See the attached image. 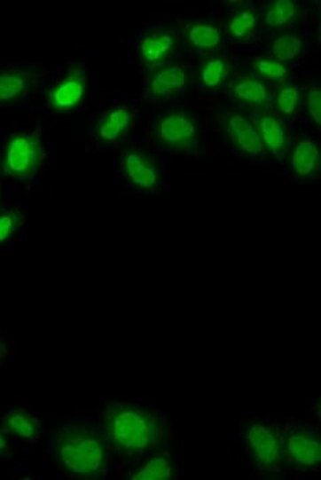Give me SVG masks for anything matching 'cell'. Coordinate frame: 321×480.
Returning <instances> with one entry per match:
<instances>
[{
    "label": "cell",
    "mask_w": 321,
    "mask_h": 480,
    "mask_svg": "<svg viewBox=\"0 0 321 480\" xmlns=\"http://www.w3.org/2000/svg\"><path fill=\"white\" fill-rule=\"evenodd\" d=\"M105 441L122 454H143L164 444L167 423L162 414L128 402L107 405Z\"/></svg>",
    "instance_id": "1"
},
{
    "label": "cell",
    "mask_w": 321,
    "mask_h": 480,
    "mask_svg": "<svg viewBox=\"0 0 321 480\" xmlns=\"http://www.w3.org/2000/svg\"><path fill=\"white\" fill-rule=\"evenodd\" d=\"M58 465L65 474L80 479H94L106 469L107 445L87 424H73L58 432L54 439Z\"/></svg>",
    "instance_id": "2"
},
{
    "label": "cell",
    "mask_w": 321,
    "mask_h": 480,
    "mask_svg": "<svg viewBox=\"0 0 321 480\" xmlns=\"http://www.w3.org/2000/svg\"><path fill=\"white\" fill-rule=\"evenodd\" d=\"M200 124L190 113L172 110L158 117L154 137L158 145L173 152H192L200 142Z\"/></svg>",
    "instance_id": "3"
},
{
    "label": "cell",
    "mask_w": 321,
    "mask_h": 480,
    "mask_svg": "<svg viewBox=\"0 0 321 480\" xmlns=\"http://www.w3.org/2000/svg\"><path fill=\"white\" fill-rule=\"evenodd\" d=\"M246 445L255 464L265 471H278L285 462V438L275 427L253 421L246 427Z\"/></svg>",
    "instance_id": "4"
},
{
    "label": "cell",
    "mask_w": 321,
    "mask_h": 480,
    "mask_svg": "<svg viewBox=\"0 0 321 480\" xmlns=\"http://www.w3.org/2000/svg\"><path fill=\"white\" fill-rule=\"evenodd\" d=\"M40 163H42V147L35 135L17 133L4 143L2 167L12 177H31L39 169Z\"/></svg>",
    "instance_id": "5"
},
{
    "label": "cell",
    "mask_w": 321,
    "mask_h": 480,
    "mask_svg": "<svg viewBox=\"0 0 321 480\" xmlns=\"http://www.w3.org/2000/svg\"><path fill=\"white\" fill-rule=\"evenodd\" d=\"M285 452L295 467L316 469L321 461L320 435L309 427H295L285 438Z\"/></svg>",
    "instance_id": "6"
},
{
    "label": "cell",
    "mask_w": 321,
    "mask_h": 480,
    "mask_svg": "<svg viewBox=\"0 0 321 480\" xmlns=\"http://www.w3.org/2000/svg\"><path fill=\"white\" fill-rule=\"evenodd\" d=\"M122 173L132 187L142 193L154 191L160 183L158 161L149 153L129 148L122 157Z\"/></svg>",
    "instance_id": "7"
},
{
    "label": "cell",
    "mask_w": 321,
    "mask_h": 480,
    "mask_svg": "<svg viewBox=\"0 0 321 480\" xmlns=\"http://www.w3.org/2000/svg\"><path fill=\"white\" fill-rule=\"evenodd\" d=\"M225 130L233 148L247 157L264 154L265 147L261 142L255 122L243 110H232L225 117Z\"/></svg>",
    "instance_id": "8"
},
{
    "label": "cell",
    "mask_w": 321,
    "mask_h": 480,
    "mask_svg": "<svg viewBox=\"0 0 321 480\" xmlns=\"http://www.w3.org/2000/svg\"><path fill=\"white\" fill-rule=\"evenodd\" d=\"M188 88V73L179 65L155 67L145 83L147 97L153 100H168L179 97Z\"/></svg>",
    "instance_id": "9"
},
{
    "label": "cell",
    "mask_w": 321,
    "mask_h": 480,
    "mask_svg": "<svg viewBox=\"0 0 321 480\" xmlns=\"http://www.w3.org/2000/svg\"><path fill=\"white\" fill-rule=\"evenodd\" d=\"M87 92L84 70L74 67L67 76L59 80L50 91V105L59 113L72 112L82 105Z\"/></svg>",
    "instance_id": "10"
},
{
    "label": "cell",
    "mask_w": 321,
    "mask_h": 480,
    "mask_svg": "<svg viewBox=\"0 0 321 480\" xmlns=\"http://www.w3.org/2000/svg\"><path fill=\"white\" fill-rule=\"evenodd\" d=\"M177 39L172 32L160 31L150 32L140 37L137 44V55L142 64L150 67H160L169 59L173 50L176 49Z\"/></svg>",
    "instance_id": "11"
},
{
    "label": "cell",
    "mask_w": 321,
    "mask_h": 480,
    "mask_svg": "<svg viewBox=\"0 0 321 480\" xmlns=\"http://www.w3.org/2000/svg\"><path fill=\"white\" fill-rule=\"evenodd\" d=\"M255 127L265 150L276 157H282L288 145L287 128L282 118L270 110H264L258 114Z\"/></svg>",
    "instance_id": "12"
},
{
    "label": "cell",
    "mask_w": 321,
    "mask_h": 480,
    "mask_svg": "<svg viewBox=\"0 0 321 480\" xmlns=\"http://www.w3.org/2000/svg\"><path fill=\"white\" fill-rule=\"evenodd\" d=\"M231 95L239 105L260 109L273 97L272 87L254 76H242L233 80Z\"/></svg>",
    "instance_id": "13"
},
{
    "label": "cell",
    "mask_w": 321,
    "mask_h": 480,
    "mask_svg": "<svg viewBox=\"0 0 321 480\" xmlns=\"http://www.w3.org/2000/svg\"><path fill=\"white\" fill-rule=\"evenodd\" d=\"M134 122V113L128 107L117 106L106 113L95 127V138L100 145H112L124 137Z\"/></svg>",
    "instance_id": "14"
},
{
    "label": "cell",
    "mask_w": 321,
    "mask_h": 480,
    "mask_svg": "<svg viewBox=\"0 0 321 480\" xmlns=\"http://www.w3.org/2000/svg\"><path fill=\"white\" fill-rule=\"evenodd\" d=\"M290 165L297 177H313L320 168V147L317 143L308 138L295 142L291 148Z\"/></svg>",
    "instance_id": "15"
},
{
    "label": "cell",
    "mask_w": 321,
    "mask_h": 480,
    "mask_svg": "<svg viewBox=\"0 0 321 480\" xmlns=\"http://www.w3.org/2000/svg\"><path fill=\"white\" fill-rule=\"evenodd\" d=\"M185 40L195 51L212 52L223 46V32L209 21L192 22L185 28Z\"/></svg>",
    "instance_id": "16"
},
{
    "label": "cell",
    "mask_w": 321,
    "mask_h": 480,
    "mask_svg": "<svg viewBox=\"0 0 321 480\" xmlns=\"http://www.w3.org/2000/svg\"><path fill=\"white\" fill-rule=\"evenodd\" d=\"M4 431L21 441H36L40 426L37 420L22 409H12L6 413L4 420Z\"/></svg>",
    "instance_id": "17"
},
{
    "label": "cell",
    "mask_w": 321,
    "mask_h": 480,
    "mask_svg": "<svg viewBox=\"0 0 321 480\" xmlns=\"http://www.w3.org/2000/svg\"><path fill=\"white\" fill-rule=\"evenodd\" d=\"M31 80L21 70H2L0 72V105L19 102L27 95Z\"/></svg>",
    "instance_id": "18"
},
{
    "label": "cell",
    "mask_w": 321,
    "mask_h": 480,
    "mask_svg": "<svg viewBox=\"0 0 321 480\" xmlns=\"http://www.w3.org/2000/svg\"><path fill=\"white\" fill-rule=\"evenodd\" d=\"M228 70H230V64L227 58L223 55H207L203 58L200 65V84L205 90L215 91L224 84Z\"/></svg>",
    "instance_id": "19"
},
{
    "label": "cell",
    "mask_w": 321,
    "mask_h": 480,
    "mask_svg": "<svg viewBox=\"0 0 321 480\" xmlns=\"http://www.w3.org/2000/svg\"><path fill=\"white\" fill-rule=\"evenodd\" d=\"M258 19L253 9H240L227 21V32L237 43L247 42L257 32Z\"/></svg>",
    "instance_id": "20"
},
{
    "label": "cell",
    "mask_w": 321,
    "mask_h": 480,
    "mask_svg": "<svg viewBox=\"0 0 321 480\" xmlns=\"http://www.w3.org/2000/svg\"><path fill=\"white\" fill-rule=\"evenodd\" d=\"M298 19V6L291 0H278L270 4L265 12V24L275 29H283L294 24Z\"/></svg>",
    "instance_id": "21"
},
{
    "label": "cell",
    "mask_w": 321,
    "mask_h": 480,
    "mask_svg": "<svg viewBox=\"0 0 321 480\" xmlns=\"http://www.w3.org/2000/svg\"><path fill=\"white\" fill-rule=\"evenodd\" d=\"M175 465L167 456H154L143 462L142 467L132 475L134 480H167L172 479Z\"/></svg>",
    "instance_id": "22"
},
{
    "label": "cell",
    "mask_w": 321,
    "mask_h": 480,
    "mask_svg": "<svg viewBox=\"0 0 321 480\" xmlns=\"http://www.w3.org/2000/svg\"><path fill=\"white\" fill-rule=\"evenodd\" d=\"M303 51V42L297 35L282 34L270 43V57L280 62H290Z\"/></svg>",
    "instance_id": "23"
},
{
    "label": "cell",
    "mask_w": 321,
    "mask_h": 480,
    "mask_svg": "<svg viewBox=\"0 0 321 480\" xmlns=\"http://www.w3.org/2000/svg\"><path fill=\"white\" fill-rule=\"evenodd\" d=\"M255 75L265 83H280L287 79L290 69L285 62L273 57H260L254 61Z\"/></svg>",
    "instance_id": "24"
},
{
    "label": "cell",
    "mask_w": 321,
    "mask_h": 480,
    "mask_svg": "<svg viewBox=\"0 0 321 480\" xmlns=\"http://www.w3.org/2000/svg\"><path fill=\"white\" fill-rule=\"evenodd\" d=\"M300 92L294 85H285L275 97L276 110L286 117L297 114L300 110Z\"/></svg>",
    "instance_id": "25"
},
{
    "label": "cell",
    "mask_w": 321,
    "mask_h": 480,
    "mask_svg": "<svg viewBox=\"0 0 321 480\" xmlns=\"http://www.w3.org/2000/svg\"><path fill=\"white\" fill-rule=\"evenodd\" d=\"M21 216L17 210H6L0 213V248L12 242V239L19 232Z\"/></svg>",
    "instance_id": "26"
},
{
    "label": "cell",
    "mask_w": 321,
    "mask_h": 480,
    "mask_svg": "<svg viewBox=\"0 0 321 480\" xmlns=\"http://www.w3.org/2000/svg\"><path fill=\"white\" fill-rule=\"evenodd\" d=\"M306 106L309 113L310 122L316 128L321 125V90L320 87H315L306 95Z\"/></svg>",
    "instance_id": "27"
},
{
    "label": "cell",
    "mask_w": 321,
    "mask_h": 480,
    "mask_svg": "<svg viewBox=\"0 0 321 480\" xmlns=\"http://www.w3.org/2000/svg\"><path fill=\"white\" fill-rule=\"evenodd\" d=\"M7 452H9V442L4 432L0 431V456H4Z\"/></svg>",
    "instance_id": "28"
},
{
    "label": "cell",
    "mask_w": 321,
    "mask_h": 480,
    "mask_svg": "<svg viewBox=\"0 0 321 480\" xmlns=\"http://www.w3.org/2000/svg\"><path fill=\"white\" fill-rule=\"evenodd\" d=\"M4 346H2V343H0V358L4 357Z\"/></svg>",
    "instance_id": "29"
}]
</instances>
